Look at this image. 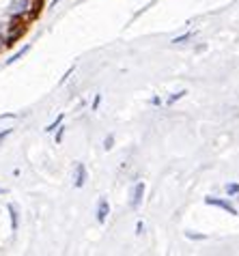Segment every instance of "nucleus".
<instances>
[{
	"label": "nucleus",
	"mask_w": 239,
	"mask_h": 256,
	"mask_svg": "<svg viewBox=\"0 0 239 256\" xmlns=\"http://www.w3.org/2000/svg\"><path fill=\"white\" fill-rule=\"evenodd\" d=\"M11 132H13V130H4V132H0V144L4 142V138H6V136H11Z\"/></svg>",
	"instance_id": "4468645a"
},
{
	"label": "nucleus",
	"mask_w": 239,
	"mask_h": 256,
	"mask_svg": "<svg viewBox=\"0 0 239 256\" xmlns=\"http://www.w3.org/2000/svg\"><path fill=\"white\" fill-rule=\"evenodd\" d=\"M226 194H228V196L239 194V183H228V186H226Z\"/></svg>",
	"instance_id": "1a4fd4ad"
},
{
	"label": "nucleus",
	"mask_w": 239,
	"mask_h": 256,
	"mask_svg": "<svg viewBox=\"0 0 239 256\" xmlns=\"http://www.w3.org/2000/svg\"><path fill=\"white\" fill-rule=\"evenodd\" d=\"M6 48V41H4V37H0V52Z\"/></svg>",
	"instance_id": "a211bd4d"
},
{
	"label": "nucleus",
	"mask_w": 239,
	"mask_h": 256,
	"mask_svg": "<svg viewBox=\"0 0 239 256\" xmlns=\"http://www.w3.org/2000/svg\"><path fill=\"white\" fill-rule=\"evenodd\" d=\"M0 194H4V190H2V188H0Z\"/></svg>",
	"instance_id": "412c9836"
},
{
	"label": "nucleus",
	"mask_w": 239,
	"mask_h": 256,
	"mask_svg": "<svg viewBox=\"0 0 239 256\" xmlns=\"http://www.w3.org/2000/svg\"><path fill=\"white\" fill-rule=\"evenodd\" d=\"M142 196H144V183H136V188L132 192V209H138L140 202H142Z\"/></svg>",
	"instance_id": "7ed1b4c3"
},
{
	"label": "nucleus",
	"mask_w": 239,
	"mask_h": 256,
	"mask_svg": "<svg viewBox=\"0 0 239 256\" xmlns=\"http://www.w3.org/2000/svg\"><path fill=\"white\" fill-rule=\"evenodd\" d=\"M108 213H110V204H108V200H106V198H102V200H100V204H97V222H100V224H104V222H106Z\"/></svg>",
	"instance_id": "20e7f679"
},
{
	"label": "nucleus",
	"mask_w": 239,
	"mask_h": 256,
	"mask_svg": "<svg viewBox=\"0 0 239 256\" xmlns=\"http://www.w3.org/2000/svg\"><path fill=\"white\" fill-rule=\"evenodd\" d=\"M205 204H214V207H220L226 213H230V216H237V209L228 200H224V198H212V196H209V198H205Z\"/></svg>",
	"instance_id": "f257e3e1"
},
{
	"label": "nucleus",
	"mask_w": 239,
	"mask_h": 256,
	"mask_svg": "<svg viewBox=\"0 0 239 256\" xmlns=\"http://www.w3.org/2000/svg\"><path fill=\"white\" fill-rule=\"evenodd\" d=\"M62 118H65V116H62V114H58V116H56V120H54V123H50V125L46 127V132H54L56 127H58V125L62 123Z\"/></svg>",
	"instance_id": "6e6552de"
},
{
	"label": "nucleus",
	"mask_w": 239,
	"mask_h": 256,
	"mask_svg": "<svg viewBox=\"0 0 239 256\" xmlns=\"http://www.w3.org/2000/svg\"><path fill=\"white\" fill-rule=\"evenodd\" d=\"M56 2H60V0H54V2H52V6H56Z\"/></svg>",
	"instance_id": "aec40b11"
},
{
	"label": "nucleus",
	"mask_w": 239,
	"mask_h": 256,
	"mask_svg": "<svg viewBox=\"0 0 239 256\" xmlns=\"http://www.w3.org/2000/svg\"><path fill=\"white\" fill-rule=\"evenodd\" d=\"M84 183H86V168H84V164H78V166H76L74 186H76V188H82Z\"/></svg>",
	"instance_id": "39448f33"
},
{
	"label": "nucleus",
	"mask_w": 239,
	"mask_h": 256,
	"mask_svg": "<svg viewBox=\"0 0 239 256\" xmlns=\"http://www.w3.org/2000/svg\"><path fill=\"white\" fill-rule=\"evenodd\" d=\"M190 37H192V32H186V34H181V37H177V39H172V44H184V41H188Z\"/></svg>",
	"instance_id": "f8f14e48"
},
{
	"label": "nucleus",
	"mask_w": 239,
	"mask_h": 256,
	"mask_svg": "<svg viewBox=\"0 0 239 256\" xmlns=\"http://www.w3.org/2000/svg\"><path fill=\"white\" fill-rule=\"evenodd\" d=\"M112 144H114V138H112V136H108L106 140H104V148H106V151H110Z\"/></svg>",
	"instance_id": "ddd939ff"
},
{
	"label": "nucleus",
	"mask_w": 239,
	"mask_h": 256,
	"mask_svg": "<svg viewBox=\"0 0 239 256\" xmlns=\"http://www.w3.org/2000/svg\"><path fill=\"white\" fill-rule=\"evenodd\" d=\"M188 95V90H179V93H174L170 99H168V106H172L174 102H177V99H181V97H186Z\"/></svg>",
	"instance_id": "9d476101"
},
{
	"label": "nucleus",
	"mask_w": 239,
	"mask_h": 256,
	"mask_svg": "<svg viewBox=\"0 0 239 256\" xmlns=\"http://www.w3.org/2000/svg\"><path fill=\"white\" fill-rule=\"evenodd\" d=\"M62 132H65V127H60L58 134H56V142H60V140H62Z\"/></svg>",
	"instance_id": "f3484780"
},
{
	"label": "nucleus",
	"mask_w": 239,
	"mask_h": 256,
	"mask_svg": "<svg viewBox=\"0 0 239 256\" xmlns=\"http://www.w3.org/2000/svg\"><path fill=\"white\" fill-rule=\"evenodd\" d=\"M136 232H138V234H142V232H144V224H142V222H138V224H136Z\"/></svg>",
	"instance_id": "2eb2a0df"
},
{
	"label": "nucleus",
	"mask_w": 239,
	"mask_h": 256,
	"mask_svg": "<svg viewBox=\"0 0 239 256\" xmlns=\"http://www.w3.org/2000/svg\"><path fill=\"white\" fill-rule=\"evenodd\" d=\"M100 104H102V97L97 95V97H95V102H93V110H97V108H100Z\"/></svg>",
	"instance_id": "dca6fc26"
},
{
	"label": "nucleus",
	"mask_w": 239,
	"mask_h": 256,
	"mask_svg": "<svg viewBox=\"0 0 239 256\" xmlns=\"http://www.w3.org/2000/svg\"><path fill=\"white\" fill-rule=\"evenodd\" d=\"M186 237H188V239H196V241H205V239H207V234H196V232H186Z\"/></svg>",
	"instance_id": "9b49d317"
},
{
	"label": "nucleus",
	"mask_w": 239,
	"mask_h": 256,
	"mask_svg": "<svg viewBox=\"0 0 239 256\" xmlns=\"http://www.w3.org/2000/svg\"><path fill=\"white\" fill-rule=\"evenodd\" d=\"M151 104H153V106H160V104H162V99H160V97H153V99H151Z\"/></svg>",
	"instance_id": "6ab92c4d"
},
{
	"label": "nucleus",
	"mask_w": 239,
	"mask_h": 256,
	"mask_svg": "<svg viewBox=\"0 0 239 256\" xmlns=\"http://www.w3.org/2000/svg\"><path fill=\"white\" fill-rule=\"evenodd\" d=\"M30 0H11V13L13 16H26L28 11H30Z\"/></svg>",
	"instance_id": "f03ea898"
},
{
	"label": "nucleus",
	"mask_w": 239,
	"mask_h": 256,
	"mask_svg": "<svg viewBox=\"0 0 239 256\" xmlns=\"http://www.w3.org/2000/svg\"><path fill=\"white\" fill-rule=\"evenodd\" d=\"M28 50H30V46H24L22 50H20V52H16V54H13L9 60H6V65H13V62H16V60H20V58H22V56L28 52Z\"/></svg>",
	"instance_id": "423d86ee"
},
{
	"label": "nucleus",
	"mask_w": 239,
	"mask_h": 256,
	"mask_svg": "<svg viewBox=\"0 0 239 256\" xmlns=\"http://www.w3.org/2000/svg\"><path fill=\"white\" fill-rule=\"evenodd\" d=\"M9 213H11V228L13 230H18V211H16V207H9Z\"/></svg>",
	"instance_id": "0eeeda50"
}]
</instances>
